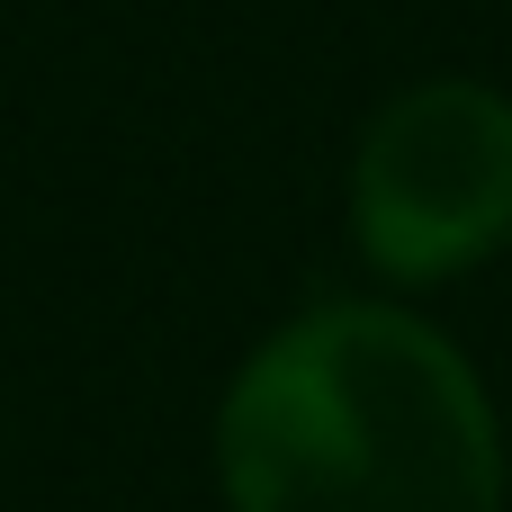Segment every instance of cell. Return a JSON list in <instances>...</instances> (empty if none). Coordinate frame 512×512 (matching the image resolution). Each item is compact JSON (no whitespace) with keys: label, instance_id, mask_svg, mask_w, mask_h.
I'll return each instance as SVG.
<instances>
[{"label":"cell","instance_id":"cell-1","mask_svg":"<svg viewBox=\"0 0 512 512\" xmlns=\"http://www.w3.org/2000/svg\"><path fill=\"white\" fill-rule=\"evenodd\" d=\"M234 512H504V432L405 306H315L279 324L216 405Z\"/></svg>","mask_w":512,"mask_h":512},{"label":"cell","instance_id":"cell-2","mask_svg":"<svg viewBox=\"0 0 512 512\" xmlns=\"http://www.w3.org/2000/svg\"><path fill=\"white\" fill-rule=\"evenodd\" d=\"M351 225L360 252L423 288L459 279L512 243V99L486 81H414L396 90L351 153Z\"/></svg>","mask_w":512,"mask_h":512}]
</instances>
